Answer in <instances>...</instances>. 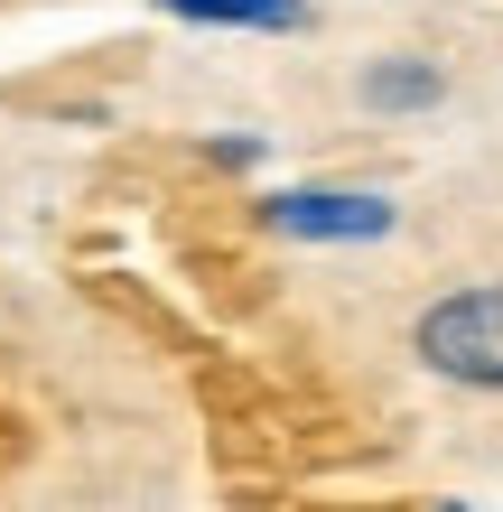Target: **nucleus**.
I'll return each instance as SVG.
<instances>
[{
  "mask_svg": "<svg viewBox=\"0 0 503 512\" xmlns=\"http://www.w3.org/2000/svg\"><path fill=\"white\" fill-rule=\"evenodd\" d=\"M410 354L420 373L457 391H503V280H466L410 317Z\"/></svg>",
  "mask_w": 503,
  "mask_h": 512,
  "instance_id": "f257e3e1",
  "label": "nucleus"
},
{
  "mask_svg": "<svg viewBox=\"0 0 503 512\" xmlns=\"http://www.w3.org/2000/svg\"><path fill=\"white\" fill-rule=\"evenodd\" d=\"M261 224L289 233V243H382L401 215L373 187H280V196H261Z\"/></svg>",
  "mask_w": 503,
  "mask_h": 512,
  "instance_id": "f03ea898",
  "label": "nucleus"
},
{
  "mask_svg": "<svg viewBox=\"0 0 503 512\" xmlns=\"http://www.w3.org/2000/svg\"><path fill=\"white\" fill-rule=\"evenodd\" d=\"M354 94H364V112H382V122H410V112L448 103V66H429V56H373V66L354 75Z\"/></svg>",
  "mask_w": 503,
  "mask_h": 512,
  "instance_id": "7ed1b4c3",
  "label": "nucleus"
},
{
  "mask_svg": "<svg viewBox=\"0 0 503 512\" xmlns=\"http://www.w3.org/2000/svg\"><path fill=\"white\" fill-rule=\"evenodd\" d=\"M168 19L187 28H252V38H289V28H308V0H159Z\"/></svg>",
  "mask_w": 503,
  "mask_h": 512,
  "instance_id": "20e7f679",
  "label": "nucleus"
},
{
  "mask_svg": "<svg viewBox=\"0 0 503 512\" xmlns=\"http://www.w3.org/2000/svg\"><path fill=\"white\" fill-rule=\"evenodd\" d=\"M438 512H466V503H438Z\"/></svg>",
  "mask_w": 503,
  "mask_h": 512,
  "instance_id": "39448f33",
  "label": "nucleus"
}]
</instances>
